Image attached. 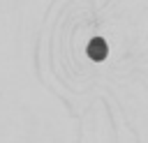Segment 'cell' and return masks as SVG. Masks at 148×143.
Listing matches in <instances>:
<instances>
[{"label":"cell","mask_w":148,"mask_h":143,"mask_svg":"<svg viewBox=\"0 0 148 143\" xmlns=\"http://www.w3.org/2000/svg\"><path fill=\"white\" fill-rule=\"evenodd\" d=\"M88 55L92 58V60H104L106 58V42L104 39H92L90 44H88Z\"/></svg>","instance_id":"1"}]
</instances>
